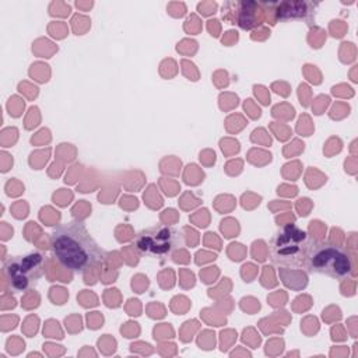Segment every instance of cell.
Segmentation results:
<instances>
[{
  "label": "cell",
  "mask_w": 358,
  "mask_h": 358,
  "mask_svg": "<svg viewBox=\"0 0 358 358\" xmlns=\"http://www.w3.org/2000/svg\"><path fill=\"white\" fill-rule=\"evenodd\" d=\"M313 6L312 3L306 1H285V3H275V14L281 20H288V18H308L310 14L309 7Z\"/></svg>",
  "instance_id": "6"
},
{
  "label": "cell",
  "mask_w": 358,
  "mask_h": 358,
  "mask_svg": "<svg viewBox=\"0 0 358 358\" xmlns=\"http://www.w3.org/2000/svg\"><path fill=\"white\" fill-rule=\"evenodd\" d=\"M183 246L182 234L169 225H154L141 229L134 238V248L141 256L152 259H168Z\"/></svg>",
  "instance_id": "4"
},
{
  "label": "cell",
  "mask_w": 358,
  "mask_h": 358,
  "mask_svg": "<svg viewBox=\"0 0 358 358\" xmlns=\"http://www.w3.org/2000/svg\"><path fill=\"white\" fill-rule=\"evenodd\" d=\"M50 248L57 262L71 271L87 273L99 267L106 259L105 250L78 221L55 227L50 234Z\"/></svg>",
  "instance_id": "1"
},
{
  "label": "cell",
  "mask_w": 358,
  "mask_h": 358,
  "mask_svg": "<svg viewBox=\"0 0 358 358\" xmlns=\"http://www.w3.org/2000/svg\"><path fill=\"white\" fill-rule=\"evenodd\" d=\"M45 259L41 253L32 252L22 256H14L4 262V275L14 291H27L32 288L45 273Z\"/></svg>",
  "instance_id": "5"
},
{
  "label": "cell",
  "mask_w": 358,
  "mask_h": 358,
  "mask_svg": "<svg viewBox=\"0 0 358 358\" xmlns=\"http://www.w3.org/2000/svg\"><path fill=\"white\" fill-rule=\"evenodd\" d=\"M302 268L308 273L343 280L352 270V257L344 248L333 242L310 238Z\"/></svg>",
  "instance_id": "2"
},
{
  "label": "cell",
  "mask_w": 358,
  "mask_h": 358,
  "mask_svg": "<svg viewBox=\"0 0 358 358\" xmlns=\"http://www.w3.org/2000/svg\"><path fill=\"white\" fill-rule=\"evenodd\" d=\"M310 236L296 225L282 227L271 239L270 259L274 264L299 268L303 264Z\"/></svg>",
  "instance_id": "3"
}]
</instances>
